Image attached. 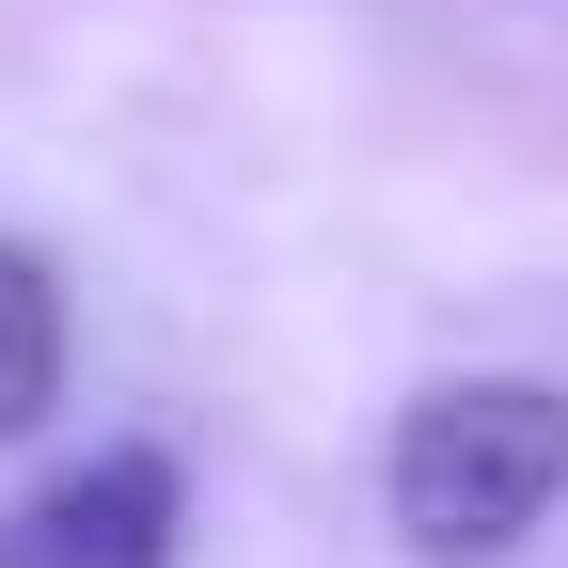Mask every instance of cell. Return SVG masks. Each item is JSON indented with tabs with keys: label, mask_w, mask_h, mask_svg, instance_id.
I'll list each match as a JSON object with an SVG mask.
<instances>
[{
	"label": "cell",
	"mask_w": 568,
	"mask_h": 568,
	"mask_svg": "<svg viewBox=\"0 0 568 568\" xmlns=\"http://www.w3.org/2000/svg\"><path fill=\"white\" fill-rule=\"evenodd\" d=\"M552 489H568V395L552 379H443V395H410L395 426V537L410 552H506L552 521Z\"/></svg>",
	"instance_id": "6da1fadb"
},
{
	"label": "cell",
	"mask_w": 568,
	"mask_h": 568,
	"mask_svg": "<svg viewBox=\"0 0 568 568\" xmlns=\"http://www.w3.org/2000/svg\"><path fill=\"white\" fill-rule=\"evenodd\" d=\"M174 537H190L174 458L111 443V458H80L63 489H32V506L0 521V568H174Z\"/></svg>",
	"instance_id": "7a4b0ae2"
},
{
	"label": "cell",
	"mask_w": 568,
	"mask_h": 568,
	"mask_svg": "<svg viewBox=\"0 0 568 568\" xmlns=\"http://www.w3.org/2000/svg\"><path fill=\"white\" fill-rule=\"evenodd\" d=\"M48 395H63V284H48V253L0 237V443L48 426Z\"/></svg>",
	"instance_id": "3957f363"
}]
</instances>
